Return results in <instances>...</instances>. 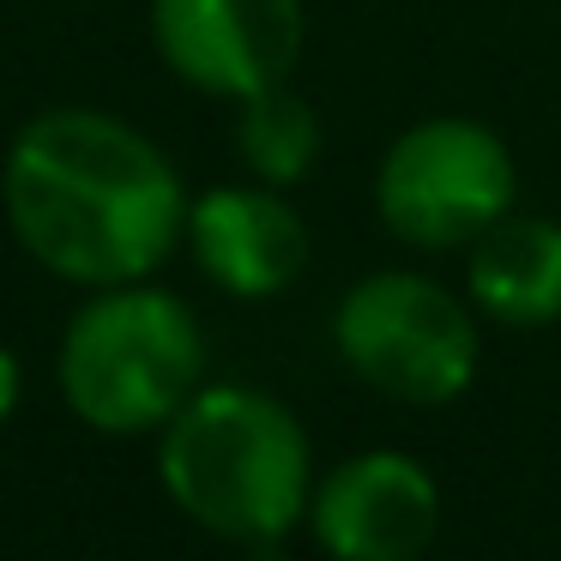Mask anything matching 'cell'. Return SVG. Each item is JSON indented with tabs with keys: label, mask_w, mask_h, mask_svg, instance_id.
<instances>
[{
	"label": "cell",
	"mask_w": 561,
	"mask_h": 561,
	"mask_svg": "<svg viewBox=\"0 0 561 561\" xmlns=\"http://www.w3.org/2000/svg\"><path fill=\"white\" fill-rule=\"evenodd\" d=\"M308 537L327 561H423L440 531V483L399 447H363L314 477Z\"/></svg>",
	"instance_id": "52a82bcc"
},
{
	"label": "cell",
	"mask_w": 561,
	"mask_h": 561,
	"mask_svg": "<svg viewBox=\"0 0 561 561\" xmlns=\"http://www.w3.org/2000/svg\"><path fill=\"white\" fill-rule=\"evenodd\" d=\"M513 206H519V170L507 139L471 115H428L380 151L375 211L392 242L416 254L471 248Z\"/></svg>",
	"instance_id": "5b68a950"
},
{
	"label": "cell",
	"mask_w": 561,
	"mask_h": 561,
	"mask_svg": "<svg viewBox=\"0 0 561 561\" xmlns=\"http://www.w3.org/2000/svg\"><path fill=\"white\" fill-rule=\"evenodd\" d=\"M0 206L13 242L79 290L139 284L175 254L187 182L139 127L110 110L31 115L0 163Z\"/></svg>",
	"instance_id": "6da1fadb"
},
{
	"label": "cell",
	"mask_w": 561,
	"mask_h": 561,
	"mask_svg": "<svg viewBox=\"0 0 561 561\" xmlns=\"http://www.w3.org/2000/svg\"><path fill=\"white\" fill-rule=\"evenodd\" d=\"M19 392H25V368H19V356L0 344V428L13 423V411H19Z\"/></svg>",
	"instance_id": "8fae6325"
},
{
	"label": "cell",
	"mask_w": 561,
	"mask_h": 561,
	"mask_svg": "<svg viewBox=\"0 0 561 561\" xmlns=\"http://www.w3.org/2000/svg\"><path fill=\"white\" fill-rule=\"evenodd\" d=\"M182 248L206 272L211 290L236 302H272L308 272V224L284 199V187L266 182H230L187 199Z\"/></svg>",
	"instance_id": "ba28073f"
},
{
	"label": "cell",
	"mask_w": 561,
	"mask_h": 561,
	"mask_svg": "<svg viewBox=\"0 0 561 561\" xmlns=\"http://www.w3.org/2000/svg\"><path fill=\"white\" fill-rule=\"evenodd\" d=\"M158 483L175 513L224 543H278L308 519L314 447L266 387L206 380L158 428Z\"/></svg>",
	"instance_id": "7a4b0ae2"
},
{
	"label": "cell",
	"mask_w": 561,
	"mask_h": 561,
	"mask_svg": "<svg viewBox=\"0 0 561 561\" xmlns=\"http://www.w3.org/2000/svg\"><path fill=\"white\" fill-rule=\"evenodd\" d=\"M236 110H242L236 115V151H242L248 175L266 187L308 182V170L320 163V146H327L314 103L290 85H272L260 98L236 103Z\"/></svg>",
	"instance_id": "30bf717a"
},
{
	"label": "cell",
	"mask_w": 561,
	"mask_h": 561,
	"mask_svg": "<svg viewBox=\"0 0 561 561\" xmlns=\"http://www.w3.org/2000/svg\"><path fill=\"white\" fill-rule=\"evenodd\" d=\"M465 302L483 320L537 332L561 320V224L513 206L465 248Z\"/></svg>",
	"instance_id": "9c48e42d"
},
{
	"label": "cell",
	"mask_w": 561,
	"mask_h": 561,
	"mask_svg": "<svg viewBox=\"0 0 561 561\" xmlns=\"http://www.w3.org/2000/svg\"><path fill=\"white\" fill-rule=\"evenodd\" d=\"M302 0H151V49L182 85L248 103L290 85L302 61Z\"/></svg>",
	"instance_id": "8992f818"
},
{
	"label": "cell",
	"mask_w": 561,
	"mask_h": 561,
	"mask_svg": "<svg viewBox=\"0 0 561 561\" xmlns=\"http://www.w3.org/2000/svg\"><path fill=\"white\" fill-rule=\"evenodd\" d=\"M55 387L98 435H158L206 387V332L151 278L85 290L55 351Z\"/></svg>",
	"instance_id": "3957f363"
},
{
	"label": "cell",
	"mask_w": 561,
	"mask_h": 561,
	"mask_svg": "<svg viewBox=\"0 0 561 561\" xmlns=\"http://www.w3.org/2000/svg\"><path fill=\"white\" fill-rule=\"evenodd\" d=\"M332 351L368 392L416 411L465 399L483 363L477 308L411 266L368 272L332 308Z\"/></svg>",
	"instance_id": "277c9868"
}]
</instances>
